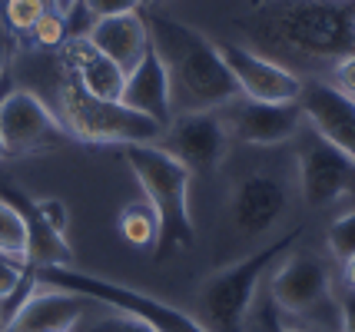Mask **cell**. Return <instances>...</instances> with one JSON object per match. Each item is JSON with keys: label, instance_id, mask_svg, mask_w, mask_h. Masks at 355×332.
Listing matches in <instances>:
<instances>
[{"label": "cell", "instance_id": "1", "mask_svg": "<svg viewBox=\"0 0 355 332\" xmlns=\"http://www.w3.org/2000/svg\"><path fill=\"white\" fill-rule=\"evenodd\" d=\"M239 27L309 64L355 57V0H259Z\"/></svg>", "mask_w": 355, "mask_h": 332}, {"label": "cell", "instance_id": "2", "mask_svg": "<svg viewBox=\"0 0 355 332\" xmlns=\"http://www.w3.org/2000/svg\"><path fill=\"white\" fill-rule=\"evenodd\" d=\"M146 30L156 53L163 57L173 83V103L183 110H223L239 96V87L219 57L216 40L202 37L196 27L166 14H156L153 7L143 10Z\"/></svg>", "mask_w": 355, "mask_h": 332}, {"label": "cell", "instance_id": "3", "mask_svg": "<svg viewBox=\"0 0 355 332\" xmlns=\"http://www.w3.org/2000/svg\"><path fill=\"white\" fill-rule=\"evenodd\" d=\"M123 159L143 186L146 203L159 222L153 259L170 263L173 256L189 253L196 246V226L189 216V180H193L189 166H183L159 143H130L123 146Z\"/></svg>", "mask_w": 355, "mask_h": 332}, {"label": "cell", "instance_id": "4", "mask_svg": "<svg viewBox=\"0 0 355 332\" xmlns=\"http://www.w3.org/2000/svg\"><path fill=\"white\" fill-rule=\"evenodd\" d=\"M302 239V226L289 229L286 236L269 243L263 250L249 253L239 263H230L213 276L200 283V322L209 332H249V313L263 283V272L276 263L282 253H289L295 243Z\"/></svg>", "mask_w": 355, "mask_h": 332}, {"label": "cell", "instance_id": "5", "mask_svg": "<svg viewBox=\"0 0 355 332\" xmlns=\"http://www.w3.org/2000/svg\"><path fill=\"white\" fill-rule=\"evenodd\" d=\"M33 276H37V286H53V289L73 292V296H83V299H96L103 306H113L116 313L143 319L156 332H209L196 316H189L183 309L170 306V302L156 299V296L143 292V289L113 283V279L93 276V272H80L73 266H33Z\"/></svg>", "mask_w": 355, "mask_h": 332}, {"label": "cell", "instance_id": "6", "mask_svg": "<svg viewBox=\"0 0 355 332\" xmlns=\"http://www.w3.org/2000/svg\"><path fill=\"white\" fill-rule=\"evenodd\" d=\"M60 120L70 137L87 146H107V143H159L163 123H156L143 113L123 107L120 100H100L87 94L70 73H63L60 87Z\"/></svg>", "mask_w": 355, "mask_h": 332}, {"label": "cell", "instance_id": "7", "mask_svg": "<svg viewBox=\"0 0 355 332\" xmlns=\"http://www.w3.org/2000/svg\"><path fill=\"white\" fill-rule=\"evenodd\" d=\"M0 143L7 157H33L63 150L73 137L37 94L10 87L0 100Z\"/></svg>", "mask_w": 355, "mask_h": 332}, {"label": "cell", "instance_id": "8", "mask_svg": "<svg viewBox=\"0 0 355 332\" xmlns=\"http://www.w3.org/2000/svg\"><path fill=\"white\" fill-rule=\"evenodd\" d=\"M230 143V127L219 110H180L166 123L159 146L189 166V173H216Z\"/></svg>", "mask_w": 355, "mask_h": 332}, {"label": "cell", "instance_id": "9", "mask_svg": "<svg viewBox=\"0 0 355 332\" xmlns=\"http://www.w3.org/2000/svg\"><path fill=\"white\" fill-rule=\"evenodd\" d=\"M295 173H299V193L312 209H325L355 193V159L342 150L329 146L322 137L309 133L295 150Z\"/></svg>", "mask_w": 355, "mask_h": 332}, {"label": "cell", "instance_id": "10", "mask_svg": "<svg viewBox=\"0 0 355 332\" xmlns=\"http://www.w3.org/2000/svg\"><path fill=\"white\" fill-rule=\"evenodd\" d=\"M269 299L276 302L282 319H312L322 306L332 302V272L319 256L293 253L272 272Z\"/></svg>", "mask_w": 355, "mask_h": 332}, {"label": "cell", "instance_id": "11", "mask_svg": "<svg viewBox=\"0 0 355 332\" xmlns=\"http://www.w3.org/2000/svg\"><path fill=\"white\" fill-rule=\"evenodd\" d=\"M216 47L226 70L232 73L236 87H239V96L263 100V103H295L299 100L306 80L299 77L295 70L276 64V60H269L263 53L243 47V44H216Z\"/></svg>", "mask_w": 355, "mask_h": 332}, {"label": "cell", "instance_id": "12", "mask_svg": "<svg viewBox=\"0 0 355 332\" xmlns=\"http://www.w3.org/2000/svg\"><path fill=\"white\" fill-rule=\"evenodd\" d=\"M289 209V186L272 173H246L230 196V226L243 239L266 236Z\"/></svg>", "mask_w": 355, "mask_h": 332}, {"label": "cell", "instance_id": "13", "mask_svg": "<svg viewBox=\"0 0 355 332\" xmlns=\"http://www.w3.org/2000/svg\"><path fill=\"white\" fill-rule=\"evenodd\" d=\"M223 110H226L223 120L230 127V137L249 143V146H279L286 140H295L306 123L299 100L295 103H263V100L236 96Z\"/></svg>", "mask_w": 355, "mask_h": 332}, {"label": "cell", "instance_id": "14", "mask_svg": "<svg viewBox=\"0 0 355 332\" xmlns=\"http://www.w3.org/2000/svg\"><path fill=\"white\" fill-rule=\"evenodd\" d=\"M299 107L315 137H322L329 146L355 159V100H349L325 80H312V83H302Z\"/></svg>", "mask_w": 355, "mask_h": 332}, {"label": "cell", "instance_id": "15", "mask_svg": "<svg viewBox=\"0 0 355 332\" xmlns=\"http://www.w3.org/2000/svg\"><path fill=\"white\" fill-rule=\"evenodd\" d=\"M120 103H123V107H130V110L143 113V116H150V120H156V123H163V127H166L173 116H176L170 73H166L163 57L156 53L153 40H150V50L143 53V60H139V64L126 73Z\"/></svg>", "mask_w": 355, "mask_h": 332}, {"label": "cell", "instance_id": "16", "mask_svg": "<svg viewBox=\"0 0 355 332\" xmlns=\"http://www.w3.org/2000/svg\"><path fill=\"white\" fill-rule=\"evenodd\" d=\"M83 313H87L83 296L53 286H37L33 296L3 322L0 332H70L83 319Z\"/></svg>", "mask_w": 355, "mask_h": 332}, {"label": "cell", "instance_id": "17", "mask_svg": "<svg viewBox=\"0 0 355 332\" xmlns=\"http://www.w3.org/2000/svg\"><path fill=\"white\" fill-rule=\"evenodd\" d=\"M60 67L63 73H70L87 94L100 96V100H120L123 96L126 70L120 64H113L110 57H103L87 40V33L67 37V44L60 47Z\"/></svg>", "mask_w": 355, "mask_h": 332}, {"label": "cell", "instance_id": "18", "mask_svg": "<svg viewBox=\"0 0 355 332\" xmlns=\"http://www.w3.org/2000/svg\"><path fill=\"white\" fill-rule=\"evenodd\" d=\"M87 40H90L103 57H110L113 64L123 67L126 73H130V70L143 60V53L150 50V30H146L143 10L93 20L90 27H87Z\"/></svg>", "mask_w": 355, "mask_h": 332}, {"label": "cell", "instance_id": "19", "mask_svg": "<svg viewBox=\"0 0 355 332\" xmlns=\"http://www.w3.org/2000/svg\"><path fill=\"white\" fill-rule=\"evenodd\" d=\"M0 196L7 203H14V209L20 213V220L27 226V263L31 266H70L73 263V250L67 236L53 233L46 220L37 213L33 196L27 190H20L17 183H0Z\"/></svg>", "mask_w": 355, "mask_h": 332}, {"label": "cell", "instance_id": "20", "mask_svg": "<svg viewBox=\"0 0 355 332\" xmlns=\"http://www.w3.org/2000/svg\"><path fill=\"white\" fill-rule=\"evenodd\" d=\"M156 233H159V222H156V213L150 209L146 200L120 209V236H123L133 250H146V246H153Z\"/></svg>", "mask_w": 355, "mask_h": 332}, {"label": "cell", "instance_id": "21", "mask_svg": "<svg viewBox=\"0 0 355 332\" xmlns=\"http://www.w3.org/2000/svg\"><path fill=\"white\" fill-rule=\"evenodd\" d=\"M0 256L27 263V226L14 203H7L3 196H0Z\"/></svg>", "mask_w": 355, "mask_h": 332}, {"label": "cell", "instance_id": "22", "mask_svg": "<svg viewBox=\"0 0 355 332\" xmlns=\"http://www.w3.org/2000/svg\"><path fill=\"white\" fill-rule=\"evenodd\" d=\"M46 0H3V27L10 33H31L37 27V20L46 14Z\"/></svg>", "mask_w": 355, "mask_h": 332}, {"label": "cell", "instance_id": "23", "mask_svg": "<svg viewBox=\"0 0 355 332\" xmlns=\"http://www.w3.org/2000/svg\"><path fill=\"white\" fill-rule=\"evenodd\" d=\"M325 239H329V253L336 256L339 263H349L355 256V209L342 213L339 220L329 226Z\"/></svg>", "mask_w": 355, "mask_h": 332}, {"label": "cell", "instance_id": "24", "mask_svg": "<svg viewBox=\"0 0 355 332\" xmlns=\"http://www.w3.org/2000/svg\"><path fill=\"white\" fill-rule=\"evenodd\" d=\"M31 37H33V44H37V47H44V50L63 47V44H67V37H70V30H67V17L57 14V10L50 7V10L37 20V27L31 30Z\"/></svg>", "mask_w": 355, "mask_h": 332}, {"label": "cell", "instance_id": "25", "mask_svg": "<svg viewBox=\"0 0 355 332\" xmlns=\"http://www.w3.org/2000/svg\"><path fill=\"white\" fill-rule=\"evenodd\" d=\"M249 332H306L286 326L282 313L276 309V302L269 299V292L263 296V302H252V313H249Z\"/></svg>", "mask_w": 355, "mask_h": 332}, {"label": "cell", "instance_id": "26", "mask_svg": "<svg viewBox=\"0 0 355 332\" xmlns=\"http://www.w3.org/2000/svg\"><path fill=\"white\" fill-rule=\"evenodd\" d=\"M33 206H37V213L44 216L46 226H50L53 233L67 236V229H70V209H67L63 200H57V196H44V200H33Z\"/></svg>", "mask_w": 355, "mask_h": 332}, {"label": "cell", "instance_id": "27", "mask_svg": "<svg viewBox=\"0 0 355 332\" xmlns=\"http://www.w3.org/2000/svg\"><path fill=\"white\" fill-rule=\"evenodd\" d=\"M80 7L90 14V24L93 20H103V17H120V14L143 10L139 0H80Z\"/></svg>", "mask_w": 355, "mask_h": 332}, {"label": "cell", "instance_id": "28", "mask_svg": "<svg viewBox=\"0 0 355 332\" xmlns=\"http://www.w3.org/2000/svg\"><path fill=\"white\" fill-rule=\"evenodd\" d=\"M87 332H156L150 329L143 319L137 316H126V313H113V316L107 319H100V322H93Z\"/></svg>", "mask_w": 355, "mask_h": 332}, {"label": "cell", "instance_id": "29", "mask_svg": "<svg viewBox=\"0 0 355 332\" xmlns=\"http://www.w3.org/2000/svg\"><path fill=\"white\" fill-rule=\"evenodd\" d=\"M332 87L342 90L349 100H355V57H349V60H342V64L332 67Z\"/></svg>", "mask_w": 355, "mask_h": 332}, {"label": "cell", "instance_id": "30", "mask_svg": "<svg viewBox=\"0 0 355 332\" xmlns=\"http://www.w3.org/2000/svg\"><path fill=\"white\" fill-rule=\"evenodd\" d=\"M339 329L355 332V289H345V296L339 299Z\"/></svg>", "mask_w": 355, "mask_h": 332}, {"label": "cell", "instance_id": "31", "mask_svg": "<svg viewBox=\"0 0 355 332\" xmlns=\"http://www.w3.org/2000/svg\"><path fill=\"white\" fill-rule=\"evenodd\" d=\"M10 70V30L3 27V20H0V77Z\"/></svg>", "mask_w": 355, "mask_h": 332}, {"label": "cell", "instance_id": "32", "mask_svg": "<svg viewBox=\"0 0 355 332\" xmlns=\"http://www.w3.org/2000/svg\"><path fill=\"white\" fill-rule=\"evenodd\" d=\"M50 3H53V10H57V14H63L67 20L77 14V7H80V0H50Z\"/></svg>", "mask_w": 355, "mask_h": 332}, {"label": "cell", "instance_id": "33", "mask_svg": "<svg viewBox=\"0 0 355 332\" xmlns=\"http://www.w3.org/2000/svg\"><path fill=\"white\" fill-rule=\"evenodd\" d=\"M7 90H10V70L0 77V100H3V94H7ZM3 157H7V153H3V143H0V159H3Z\"/></svg>", "mask_w": 355, "mask_h": 332}, {"label": "cell", "instance_id": "34", "mask_svg": "<svg viewBox=\"0 0 355 332\" xmlns=\"http://www.w3.org/2000/svg\"><path fill=\"white\" fill-rule=\"evenodd\" d=\"M342 266H345V286H349V289H355V256L349 259V263H342Z\"/></svg>", "mask_w": 355, "mask_h": 332}, {"label": "cell", "instance_id": "35", "mask_svg": "<svg viewBox=\"0 0 355 332\" xmlns=\"http://www.w3.org/2000/svg\"><path fill=\"white\" fill-rule=\"evenodd\" d=\"M153 3H159V0H139V7L146 10V7H153Z\"/></svg>", "mask_w": 355, "mask_h": 332}, {"label": "cell", "instance_id": "36", "mask_svg": "<svg viewBox=\"0 0 355 332\" xmlns=\"http://www.w3.org/2000/svg\"><path fill=\"white\" fill-rule=\"evenodd\" d=\"M249 3H252V7H256V3H259V0H249Z\"/></svg>", "mask_w": 355, "mask_h": 332}, {"label": "cell", "instance_id": "37", "mask_svg": "<svg viewBox=\"0 0 355 332\" xmlns=\"http://www.w3.org/2000/svg\"><path fill=\"white\" fill-rule=\"evenodd\" d=\"M0 326H3V322H0Z\"/></svg>", "mask_w": 355, "mask_h": 332}]
</instances>
